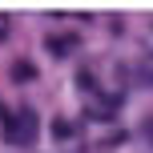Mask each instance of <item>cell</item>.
Segmentation results:
<instances>
[{
    "label": "cell",
    "mask_w": 153,
    "mask_h": 153,
    "mask_svg": "<svg viewBox=\"0 0 153 153\" xmlns=\"http://www.w3.org/2000/svg\"><path fill=\"white\" fill-rule=\"evenodd\" d=\"M12 76H16V81H28V76H32V65H12Z\"/></svg>",
    "instance_id": "cell-1"
}]
</instances>
